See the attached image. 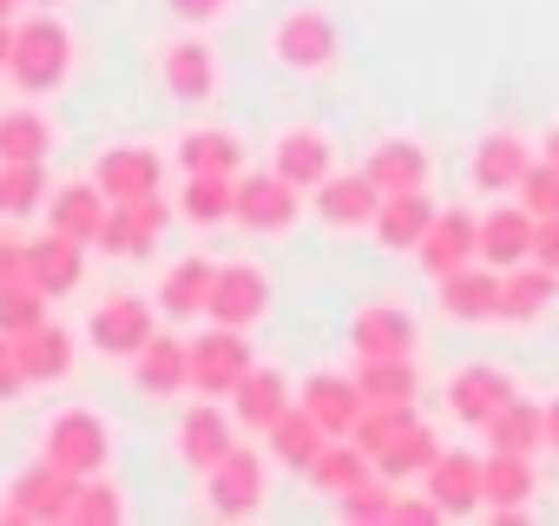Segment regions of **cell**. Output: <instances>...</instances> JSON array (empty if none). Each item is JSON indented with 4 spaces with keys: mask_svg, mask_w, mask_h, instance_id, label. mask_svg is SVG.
<instances>
[{
    "mask_svg": "<svg viewBox=\"0 0 559 526\" xmlns=\"http://www.w3.org/2000/svg\"><path fill=\"white\" fill-rule=\"evenodd\" d=\"M67 73H73V34H67L47 8H34V21H21V27H14L8 80H14L27 99H40V93L67 86Z\"/></svg>",
    "mask_w": 559,
    "mask_h": 526,
    "instance_id": "cell-1",
    "label": "cell"
},
{
    "mask_svg": "<svg viewBox=\"0 0 559 526\" xmlns=\"http://www.w3.org/2000/svg\"><path fill=\"white\" fill-rule=\"evenodd\" d=\"M47 461H60V467L80 474V480L106 474V461H112L106 415H93V408H60V415L47 421Z\"/></svg>",
    "mask_w": 559,
    "mask_h": 526,
    "instance_id": "cell-2",
    "label": "cell"
},
{
    "mask_svg": "<svg viewBox=\"0 0 559 526\" xmlns=\"http://www.w3.org/2000/svg\"><path fill=\"white\" fill-rule=\"evenodd\" d=\"M250 369H257V356H250L243 330L217 323V330L191 336V388H204V395H230Z\"/></svg>",
    "mask_w": 559,
    "mask_h": 526,
    "instance_id": "cell-3",
    "label": "cell"
},
{
    "mask_svg": "<svg viewBox=\"0 0 559 526\" xmlns=\"http://www.w3.org/2000/svg\"><path fill=\"white\" fill-rule=\"evenodd\" d=\"M165 224H171V204L158 191L119 198L106 211V224H99V250H112V256H152V243L165 237Z\"/></svg>",
    "mask_w": 559,
    "mask_h": 526,
    "instance_id": "cell-4",
    "label": "cell"
},
{
    "mask_svg": "<svg viewBox=\"0 0 559 526\" xmlns=\"http://www.w3.org/2000/svg\"><path fill=\"white\" fill-rule=\"evenodd\" d=\"M73 487L80 474H67L60 461H34L14 474V493H8V519H67L73 513Z\"/></svg>",
    "mask_w": 559,
    "mask_h": 526,
    "instance_id": "cell-5",
    "label": "cell"
},
{
    "mask_svg": "<svg viewBox=\"0 0 559 526\" xmlns=\"http://www.w3.org/2000/svg\"><path fill=\"white\" fill-rule=\"evenodd\" d=\"M243 230H290L297 224V184L284 178V171H250V178H237V211H230Z\"/></svg>",
    "mask_w": 559,
    "mask_h": 526,
    "instance_id": "cell-6",
    "label": "cell"
},
{
    "mask_svg": "<svg viewBox=\"0 0 559 526\" xmlns=\"http://www.w3.org/2000/svg\"><path fill=\"white\" fill-rule=\"evenodd\" d=\"M86 336H93V349H99V356H126V362H132V356L158 336V323H152V310H145L139 297H106V303L93 310Z\"/></svg>",
    "mask_w": 559,
    "mask_h": 526,
    "instance_id": "cell-7",
    "label": "cell"
},
{
    "mask_svg": "<svg viewBox=\"0 0 559 526\" xmlns=\"http://www.w3.org/2000/svg\"><path fill=\"white\" fill-rule=\"evenodd\" d=\"M204 500H211V513H224V519L257 513V500H263V461H257L250 447H230V454L204 474Z\"/></svg>",
    "mask_w": 559,
    "mask_h": 526,
    "instance_id": "cell-8",
    "label": "cell"
},
{
    "mask_svg": "<svg viewBox=\"0 0 559 526\" xmlns=\"http://www.w3.org/2000/svg\"><path fill=\"white\" fill-rule=\"evenodd\" d=\"M80 277H86V243L47 224V237L27 243V284L47 297H67V290H80Z\"/></svg>",
    "mask_w": 559,
    "mask_h": 526,
    "instance_id": "cell-9",
    "label": "cell"
},
{
    "mask_svg": "<svg viewBox=\"0 0 559 526\" xmlns=\"http://www.w3.org/2000/svg\"><path fill=\"white\" fill-rule=\"evenodd\" d=\"M270 310V277L257 263H217V290H211V323H230V330H250L257 316Z\"/></svg>",
    "mask_w": 559,
    "mask_h": 526,
    "instance_id": "cell-10",
    "label": "cell"
},
{
    "mask_svg": "<svg viewBox=\"0 0 559 526\" xmlns=\"http://www.w3.org/2000/svg\"><path fill=\"white\" fill-rule=\"evenodd\" d=\"M99 191L119 204V198H145V191H158V178H165V158L152 152V145H106L99 152Z\"/></svg>",
    "mask_w": 559,
    "mask_h": 526,
    "instance_id": "cell-11",
    "label": "cell"
},
{
    "mask_svg": "<svg viewBox=\"0 0 559 526\" xmlns=\"http://www.w3.org/2000/svg\"><path fill=\"white\" fill-rule=\"evenodd\" d=\"M106 211H112V198L99 191V178H93V184H86V178H67V184H53V198H47V224L67 230V237H80V243H99Z\"/></svg>",
    "mask_w": 559,
    "mask_h": 526,
    "instance_id": "cell-12",
    "label": "cell"
},
{
    "mask_svg": "<svg viewBox=\"0 0 559 526\" xmlns=\"http://www.w3.org/2000/svg\"><path fill=\"white\" fill-rule=\"evenodd\" d=\"M276 60L284 67H297V73H317V67H330L336 60V27L323 21V14H284L276 21Z\"/></svg>",
    "mask_w": 559,
    "mask_h": 526,
    "instance_id": "cell-13",
    "label": "cell"
},
{
    "mask_svg": "<svg viewBox=\"0 0 559 526\" xmlns=\"http://www.w3.org/2000/svg\"><path fill=\"white\" fill-rule=\"evenodd\" d=\"M158 73H165V93L185 99V106H204L217 93V60H211L204 40H171L158 53Z\"/></svg>",
    "mask_w": 559,
    "mask_h": 526,
    "instance_id": "cell-14",
    "label": "cell"
},
{
    "mask_svg": "<svg viewBox=\"0 0 559 526\" xmlns=\"http://www.w3.org/2000/svg\"><path fill=\"white\" fill-rule=\"evenodd\" d=\"M317 211H323V224H336V230H356V224H376V211H382V184L369 178V171H349V178H323L317 184Z\"/></svg>",
    "mask_w": 559,
    "mask_h": 526,
    "instance_id": "cell-15",
    "label": "cell"
},
{
    "mask_svg": "<svg viewBox=\"0 0 559 526\" xmlns=\"http://www.w3.org/2000/svg\"><path fill=\"white\" fill-rule=\"evenodd\" d=\"M415 250H421V263H428L435 277H454L461 263H474V250H480V224H474L467 211H441Z\"/></svg>",
    "mask_w": 559,
    "mask_h": 526,
    "instance_id": "cell-16",
    "label": "cell"
},
{
    "mask_svg": "<svg viewBox=\"0 0 559 526\" xmlns=\"http://www.w3.org/2000/svg\"><path fill=\"white\" fill-rule=\"evenodd\" d=\"M211 290H217V263L211 256H185V263H171L165 271V284H158V310L165 316H211Z\"/></svg>",
    "mask_w": 559,
    "mask_h": 526,
    "instance_id": "cell-17",
    "label": "cell"
},
{
    "mask_svg": "<svg viewBox=\"0 0 559 526\" xmlns=\"http://www.w3.org/2000/svg\"><path fill=\"white\" fill-rule=\"evenodd\" d=\"M14 356H21L27 388H47V382H67L73 375V336L60 323H40V330L14 336Z\"/></svg>",
    "mask_w": 559,
    "mask_h": 526,
    "instance_id": "cell-18",
    "label": "cell"
},
{
    "mask_svg": "<svg viewBox=\"0 0 559 526\" xmlns=\"http://www.w3.org/2000/svg\"><path fill=\"white\" fill-rule=\"evenodd\" d=\"M428 493L441 500V513H474L487 500V461L474 454H441L428 467Z\"/></svg>",
    "mask_w": 559,
    "mask_h": 526,
    "instance_id": "cell-19",
    "label": "cell"
},
{
    "mask_svg": "<svg viewBox=\"0 0 559 526\" xmlns=\"http://www.w3.org/2000/svg\"><path fill=\"white\" fill-rule=\"evenodd\" d=\"M323 447H330V428L310 408H284V415L270 421V454L284 461V467H297V474H310Z\"/></svg>",
    "mask_w": 559,
    "mask_h": 526,
    "instance_id": "cell-20",
    "label": "cell"
},
{
    "mask_svg": "<svg viewBox=\"0 0 559 526\" xmlns=\"http://www.w3.org/2000/svg\"><path fill=\"white\" fill-rule=\"evenodd\" d=\"M304 408L330 428V441H343V434H356V421H362V388L356 382H343V375H310L304 382Z\"/></svg>",
    "mask_w": 559,
    "mask_h": 526,
    "instance_id": "cell-21",
    "label": "cell"
},
{
    "mask_svg": "<svg viewBox=\"0 0 559 526\" xmlns=\"http://www.w3.org/2000/svg\"><path fill=\"white\" fill-rule=\"evenodd\" d=\"M230 428H237V421H230V415H217V408L204 402V408H191V415L178 421V454H185L198 474H211V467L237 447V434H230Z\"/></svg>",
    "mask_w": 559,
    "mask_h": 526,
    "instance_id": "cell-22",
    "label": "cell"
},
{
    "mask_svg": "<svg viewBox=\"0 0 559 526\" xmlns=\"http://www.w3.org/2000/svg\"><path fill=\"white\" fill-rule=\"evenodd\" d=\"M132 362H139L132 375H139L145 395H178V388H191V343H178V336H152Z\"/></svg>",
    "mask_w": 559,
    "mask_h": 526,
    "instance_id": "cell-23",
    "label": "cell"
},
{
    "mask_svg": "<svg viewBox=\"0 0 559 526\" xmlns=\"http://www.w3.org/2000/svg\"><path fill=\"white\" fill-rule=\"evenodd\" d=\"M507 402H513V388H507L500 369H461L454 388H448V408H454L461 421H474V428H493V415H500Z\"/></svg>",
    "mask_w": 559,
    "mask_h": 526,
    "instance_id": "cell-24",
    "label": "cell"
},
{
    "mask_svg": "<svg viewBox=\"0 0 559 526\" xmlns=\"http://www.w3.org/2000/svg\"><path fill=\"white\" fill-rule=\"evenodd\" d=\"M500 284H507V277L480 271V263H461L454 277H441V303H448V316L480 323V316H500Z\"/></svg>",
    "mask_w": 559,
    "mask_h": 526,
    "instance_id": "cell-25",
    "label": "cell"
},
{
    "mask_svg": "<svg viewBox=\"0 0 559 526\" xmlns=\"http://www.w3.org/2000/svg\"><path fill=\"white\" fill-rule=\"evenodd\" d=\"M441 211L421 198V191H389L382 198V211H376V237L389 243V250H415L421 237H428V224H435Z\"/></svg>",
    "mask_w": 559,
    "mask_h": 526,
    "instance_id": "cell-26",
    "label": "cell"
},
{
    "mask_svg": "<svg viewBox=\"0 0 559 526\" xmlns=\"http://www.w3.org/2000/svg\"><path fill=\"white\" fill-rule=\"evenodd\" d=\"M276 171H284L297 191H317L336 171V152H330L323 132H284V139H276Z\"/></svg>",
    "mask_w": 559,
    "mask_h": 526,
    "instance_id": "cell-27",
    "label": "cell"
},
{
    "mask_svg": "<svg viewBox=\"0 0 559 526\" xmlns=\"http://www.w3.org/2000/svg\"><path fill=\"white\" fill-rule=\"evenodd\" d=\"M47 152H53V119L40 106L0 112V165H27V158H47Z\"/></svg>",
    "mask_w": 559,
    "mask_h": 526,
    "instance_id": "cell-28",
    "label": "cell"
},
{
    "mask_svg": "<svg viewBox=\"0 0 559 526\" xmlns=\"http://www.w3.org/2000/svg\"><path fill=\"white\" fill-rule=\"evenodd\" d=\"M230 402H237V421H243V428H263V434H270V421L290 408V382L276 375V369H250V375L230 388Z\"/></svg>",
    "mask_w": 559,
    "mask_h": 526,
    "instance_id": "cell-29",
    "label": "cell"
},
{
    "mask_svg": "<svg viewBox=\"0 0 559 526\" xmlns=\"http://www.w3.org/2000/svg\"><path fill=\"white\" fill-rule=\"evenodd\" d=\"M362 171L382 184V198H389V191H421V184H428V152H421L415 139H389V145L369 152Z\"/></svg>",
    "mask_w": 559,
    "mask_h": 526,
    "instance_id": "cell-30",
    "label": "cell"
},
{
    "mask_svg": "<svg viewBox=\"0 0 559 526\" xmlns=\"http://www.w3.org/2000/svg\"><path fill=\"white\" fill-rule=\"evenodd\" d=\"M230 211H237V178H230V171H185L178 217H191V224H224Z\"/></svg>",
    "mask_w": 559,
    "mask_h": 526,
    "instance_id": "cell-31",
    "label": "cell"
},
{
    "mask_svg": "<svg viewBox=\"0 0 559 526\" xmlns=\"http://www.w3.org/2000/svg\"><path fill=\"white\" fill-rule=\"evenodd\" d=\"M349 343H356V356H408L415 349V323H408V310H362L356 316V330H349Z\"/></svg>",
    "mask_w": 559,
    "mask_h": 526,
    "instance_id": "cell-32",
    "label": "cell"
},
{
    "mask_svg": "<svg viewBox=\"0 0 559 526\" xmlns=\"http://www.w3.org/2000/svg\"><path fill=\"white\" fill-rule=\"evenodd\" d=\"M552 290H559V271H533V256H526V271H513L507 284H500V323H533L546 303H552Z\"/></svg>",
    "mask_w": 559,
    "mask_h": 526,
    "instance_id": "cell-33",
    "label": "cell"
},
{
    "mask_svg": "<svg viewBox=\"0 0 559 526\" xmlns=\"http://www.w3.org/2000/svg\"><path fill=\"white\" fill-rule=\"evenodd\" d=\"M533 230H539L533 211H493L480 224V256L487 263H526L533 256Z\"/></svg>",
    "mask_w": 559,
    "mask_h": 526,
    "instance_id": "cell-34",
    "label": "cell"
},
{
    "mask_svg": "<svg viewBox=\"0 0 559 526\" xmlns=\"http://www.w3.org/2000/svg\"><path fill=\"white\" fill-rule=\"evenodd\" d=\"M53 184H47V158H27V165H0V217H34L47 211Z\"/></svg>",
    "mask_w": 559,
    "mask_h": 526,
    "instance_id": "cell-35",
    "label": "cell"
},
{
    "mask_svg": "<svg viewBox=\"0 0 559 526\" xmlns=\"http://www.w3.org/2000/svg\"><path fill=\"white\" fill-rule=\"evenodd\" d=\"M435 461H441V441H435V428H428V421H408V428L376 454V467H382L389 480H402V474H428Z\"/></svg>",
    "mask_w": 559,
    "mask_h": 526,
    "instance_id": "cell-36",
    "label": "cell"
},
{
    "mask_svg": "<svg viewBox=\"0 0 559 526\" xmlns=\"http://www.w3.org/2000/svg\"><path fill=\"white\" fill-rule=\"evenodd\" d=\"M178 165H185V171H230V178H237L243 145H237L230 132H217V125H198V132L178 139Z\"/></svg>",
    "mask_w": 559,
    "mask_h": 526,
    "instance_id": "cell-37",
    "label": "cell"
},
{
    "mask_svg": "<svg viewBox=\"0 0 559 526\" xmlns=\"http://www.w3.org/2000/svg\"><path fill=\"white\" fill-rule=\"evenodd\" d=\"M526 145L513 139V132H493L480 152H474V184H487V191H507V184H520L526 178Z\"/></svg>",
    "mask_w": 559,
    "mask_h": 526,
    "instance_id": "cell-38",
    "label": "cell"
},
{
    "mask_svg": "<svg viewBox=\"0 0 559 526\" xmlns=\"http://www.w3.org/2000/svg\"><path fill=\"white\" fill-rule=\"evenodd\" d=\"M526 500H533V454L493 447V461H487V506L513 513V506H526Z\"/></svg>",
    "mask_w": 559,
    "mask_h": 526,
    "instance_id": "cell-39",
    "label": "cell"
},
{
    "mask_svg": "<svg viewBox=\"0 0 559 526\" xmlns=\"http://www.w3.org/2000/svg\"><path fill=\"white\" fill-rule=\"evenodd\" d=\"M310 480H317L323 493H336V500H343L349 487H362V480H369V454H362V447H356V441L343 434V441H330V447L317 454V467H310Z\"/></svg>",
    "mask_w": 559,
    "mask_h": 526,
    "instance_id": "cell-40",
    "label": "cell"
},
{
    "mask_svg": "<svg viewBox=\"0 0 559 526\" xmlns=\"http://www.w3.org/2000/svg\"><path fill=\"white\" fill-rule=\"evenodd\" d=\"M356 388H362V402H415V369H408V356H362Z\"/></svg>",
    "mask_w": 559,
    "mask_h": 526,
    "instance_id": "cell-41",
    "label": "cell"
},
{
    "mask_svg": "<svg viewBox=\"0 0 559 526\" xmlns=\"http://www.w3.org/2000/svg\"><path fill=\"white\" fill-rule=\"evenodd\" d=\"M493 447H507V454H533L539 441H546V415L539 408H526V402H507L500 415H493Z\"/></svg>",
    "mask_w": 559,
    "mask_h": 526,
    "instance_id": "cell-42",
    "label": "cell"
},
{
    "mask_svg": "<svg viewBox=\"0 0 559 526\" xmlns=\"http://www.w3.org/2000/svg\"><path fill=\"white\" fill-rule=\"evenodd\" d=\"M47 290H34L27 277L21 284H8V290H0V336H27V330H40L47 323Z\"/></svg>",
    "mask_w": 559,
    "mask_h": 526,
    "instance_id": "cell-43",
    "label": "cell"
},
{
    "mask_svg": "<svg viewBox=\"0 0 559 526\" xmlns=\"http://www.w3.org/2000/svg\"><path fill=\"white\" fill-rule=\"evenodd\" d=\"M119 513H126V500L106 487V474H93V480H80V487H73V513H67V519L99 526V519H119Z\"/></svg>",
    "mask_w": 559,
    "mask_h": 526,
    "instance_id": "cell-44",
    "label": "cell"
},
{
    "mask_svg": "<svg viewBox=\"0 0 559 526\" xmlns=\"http://www.w3.org/2000/svg\"><path fill=\"white\" fill-rule=\"evenodd\" d=\"M520 198H526L533 217H559V165H552V158H546V165H526Z\"/></svg>",
    "mask_w": 559,
    "mask_h": 526,
    "instance_id": "cell-45",
    "label": "cell"
},
{
    "mask_svg": "<svg viewBox=\"0 0 559 526\" xmlns=\"http://www.w3.org/2000/svg\"><path fill=\"white\" fill-rule=\"evenodd\" d=\"M343 513H349V519H395V493L369 474L362 487H349V493H343Z\"/></svg>",
    "mask_w": 559,
    "mask_h": 526,
    "instance_id": "cell-46",
    "label": "cell"
},
{
    "mask_svg": "<svg viewBox=\"0 0 559 526\" xmlns=\"http://www.w3.org/2000/svg\"><path fill=\"white\" fill-rule=\"evenodd\" d=\"M27 388V375H21V356H14V336H0V402H14Z\"/></svg>",
    "mask_w": 559,
    "mask_h": 526,
    "instance_id": "cell-47",
    "label": "cell"
},
{
    "mask_svg": "<svg viewBox=\"0 0 559 526\" xmlns=\"http://www.w3.org/2000/svg\"><path fill=\"white\" fill-rule=\"evenodd\" d=\"M21 277H27V243H14L8 230H0V290L21 284Z\"/></svg>",
    "mask_w": 559,
    "mask_h": 526,
    "instance_id": "cell-48",
    "label": "cell"
},
{
    "mask_svg": "<svg viewBox=\"0 0 559 526\" xmlns=\"http://www.w3.org/2000/svg\"><path fill=\"white\" fill-rule=\"evenodd\" d=\"M533 263L559 271V217H539V230H533Z\"/></svg>",
    "mask_w": 559,
    "mask_h": 526,
    "instance_id": "cell-49",
    "label": "cell"
},
{
    "mask_svg": "<svg viewBox=\"0 0 559 526\" xmlns=\"http://www.w3.org/2000/svg\"><path fill=\"white\" fill-rule=\"evenodd\" d=\"M171 14H178V21H191V27H204V21H217V14H224V0H171Z\"/></svg>",
    "mask_w": 559,
    "mask_h": 526,
    "instance_id": "cell-50",
    "label": "cell"
},
{
    "mask_svg": "<svg viewBox=\"0 0 559 526\" xmlns=\"http://www.w3.org/2000/svg\"><path fill=\"white\" fill-rule=\"evenodd\" d=\"M8 60H14V27L0 21V73H8Z\"/></svg>",
    "mask_w": 559,
    "mask_h": 526,
    "instance_id": "cell-51",
    "label": "cell"
},
{
    "mask_svg": "<svg viewBox=\"0 0 559 526\" xmlns=\"http://www.w3.org/2000/svg\"><path fill=\"white\" fill-rule=\"evenodd\" d=\"M546 441H552V447H559V402H552V408H546Z\"/></svg>",
    "mask_w": 559,
    "mask_h": 526,
    "instance_id": "cell-52",
    "label": "cell"
},
{
    "mask_svg": "<svg viewBox=\"0 0 559 526\" xmlns=\"http://www.w3.org/2000/svg\"><path fill=\"white\" fill-rule=\"evenodd\" d=\"M14 8H21V0H0V21H14Z\"/></svg>",
    "mask_w": 559,
    "mask_h": 526,
    "instance_id": "cell-53",
    "label": "cell"
},
{
    "mask_svg": "<svg viewBox=\"0 0 559 526\" xmlns=\"http://www.w3.org/2000/svg\"><path fill=\"white\" fill-rule=\"evenodd\" d=\"M546 158H552V165H559V132H552V139H546Z\"/></svg>",
    "mask_w": 559,
    "mask_h": 526,
    "instance_id": "cell-54",
    "label": "cell"
},
{
    "mask_svg": "<svg viewBox=\"0 0 559 526\" xmlns=\"http://www.w3.org/2000/svg\"><path fill=\"white\" fill-rule=\"evenodd\" d=\"M27 8H60V0H27Z\"/></svg>",
    "mask_w": 559,
    "mask_h": 526,
    "instance_id": "cell-55",
    "label": "cell"
},
{
    "mask_svg": "<svg viewBox=\"0 0 559 526\" xmlns=\"http://www.w3.org/2000/svg\"><path fill=\"white\" fill-rule=\"evenodd\" d=\"M0 513H8V500H0Z\"/></svg>",
    "mask_w": 559,
    "mask_h": 526,
    "instance_id": "cell-56",
    "label": "cell"
}]
</instances>
